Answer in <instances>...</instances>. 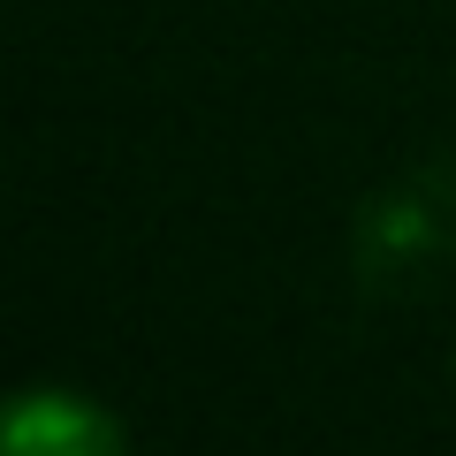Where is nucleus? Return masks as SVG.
<instances>
[{
  "mask_svg": "<svg viewBox=\"0 0 456 456\" xmlns=\"http://www.w3.org/2000/svg\"><path fill=\"white\" fill-rule=\"evenodd\" d=\"M0 441H8V456H114L122 449V426L99 403H84V395L31 388L0 419Z\"/></svg>",
  "mask_w": 456,
  "mask_h": 456,
  "instance_id": "obj_1",
  "label": "nucleus"
}]
</instances>
